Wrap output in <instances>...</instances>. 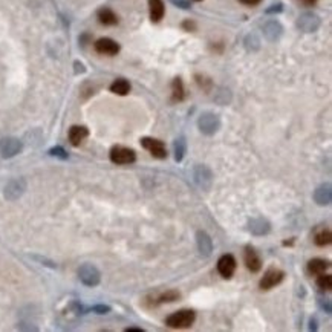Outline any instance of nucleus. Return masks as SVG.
I'll return each mask as SVG.
<instances>
[{
	"label": "nucleus",
	"instance_id": "25",
	"mask_svg": "<svg viewBox=\"0 0 332 332\" xmlns=\"http://www.w3.org/2000/svg\"><path fill=\"white\" fill-rule=\"evenodd\" d=\"M317 286H319L322 291H331V288H332V275L331 274H326V272H323V274H319L317 275Z\"/></svg>",
	"mask_w": 332,
	"mask_h": 332
},
{
	"label": "nucleus",
	"instance_id": "33",
	"mask_svg": "<svg viewBox=\"0 0 332 332\" xmlns=\"http://www.w3.org/2000/svg\"><path fill=\"white\" fill-rule=\"evenodd\" d=\"M294 245V238L291 241H283V246H293Z\"/></svg>",
	"mask_w": 332,
	"mask_h": 332
},
{
	"label": "nucleus",
	"instance_id": "7",
	"mask_svg": "<svg viewBox=\"0 0 332 332\" xmlns=\"http://www.w3.org/2000/svg\"><path fill=\"white\" fill-rule=\"evenodd\" d=\"M243 264H245L246 270L250 271V272H253V274H257L262 270V265H264V262H262V257L256 251L254 246L246 245L243 248Z\"/></svg>",
	"mask_w": 332,
	"mask_h": 332
},
{
	"label": "nucleus",
	"instance_id": "13",
	"mask_svg": "<svg viewBox=\"0 0 332 332\" xmlns=\"http://www.w3.org/2000/svg\"><path fill=\"white\" fill-rule=\"evenodd\" d=\"M195 181L199 184V187L209 190L211 187V181H213V175H211L210 169H207L205 165H199V167H196Z\"/></svg>",
	"mask_w": 332,
	"mask_h": 332
},
{
	"label": "nucleus",
	"instance_id": "26",
	"mask_svg": "<svg viewBox=\"0 0 332 332\" xmlns=\"http://www.w3.org/2000/svg\"><path fill=\"white\" fill-rule=\"evenodd\" d=\"M49 155L51 156H55V158H60V159H66L67 158V151L63 149V147H52L51 150H49Z\"/></svg>",
	"mask_w": 332,
	"mask_h": 332
},
{
	"label": "nucleus",
	"instance_id": "27",
	"mask_svg": "<svg viewBox=\"0 0 332 332\" xmlns=\"http://www.w3.org/2000/svg\"><path fill=\"white\" fill-rule=\"evenodd\" d=\"M196 81H198V85H199L202 89H205V91H209V89L211 88V81H210V78H207V77H204V75H196Z\"/></svg>",
	"mask_w": 332,
	"mask_h": 332
},
{
	"label": "nucleus",
	"instance_id": "28",
	"mask_svg": "<svg viewBox=\"0 0 332 332\" xmlns=\"http://www.w3.org/2000/svg\"><path fill=\"white\" fill-rule=\"evenodd\" d=\"M92 311L96 312V314H107V312H110V306H106V305H96V306L92 308Z\"/></svg>",
	"mask_w": 332,
	"mask_h": 332
},
{
	"label": "nucleus",
	"instance_id": "16",
	"mask_svg": "<svg viewBox=\"0 0 332 332\" xmlns=\"http://www.w3.org/2000/svg\"><path fill=\"white\" fill-rule=\"evenodd\" d=\"M67 136H69V141H71V144L77 147L89 136V130L85 126H72L71 129H69Z\"/></svg>",
	"mask_w": 332,
	"mask_h": 332
},
{
	"label": "nucleus",
	"instance_id": "14",
	"mask_svg": "<svg viewBox=\"0 0 332 332\" xmlns=\"http://www.w3.org/2000/svg\"><path fill=\"white\" fill-rule=\"evenodd\" d=\"M219 127V121L216 118V115H202L199 120V129L202 133L205 135H213Z\"/></svg>",
	"mask_w": 332,
	"mask_h": 332
},
{
	"label": "nucleus",
	"instance_id": "21",
	"mask_svg": "<svg viewBox=\"0 0 332 332\" xmlns=\"http://www.w3.org/2000/svg\"><path fill=\"white\" fill-rule=\"evenodd\" d=\"M98 20L104 26H114V25L118 23V16H117V14L112 9L103 8V9L98 11Z\"/></svg>",
	"mask_w": 332,
	"mask_h": 332
},
{
	"label": "nucleus",
	"instance_id": "34",
	"mask_svg": "<svg viewBox=\"0 0 332 332\" xmlns=\"http://www.w3.org/2000/svg\"><path fill=\"white\" fill-rule=\"evenodd\" d=\"M196 2H201V0H196Z\"/></svg>",
	"mask_w": 332,
	"mask_h": 332
},
{
	"label": "nucleus",
	"instance_id": "23",
	"mask_svg": "<svg viewBox=\"0 0 332 332\" xmlns=\"http://www.w3.org/2000/svg\"><path fill=\"white\" fill-rule=\"evenodd\" d=\"M314 199L319 205H328L331 204V187L329 185H322L317 188L314 193Z\"/></svg>",
	"mask_w": 332,
	"mask_h": 332
},
{
	"label": "nucleus",
	"instance_id": "30",
	"mask_svg": "<svg viewBox=\"0 0 332 332\" xmlns=\"http://www.w3.org/2000/svg\"><path fill=\"white\" fill-rule=\"evenodd\" d=\"M239 2L245 6H257L262 0H239Z\"/></svg>",
	"mask_w": 332,
	"mask_h": 332
},
{
	"label": "nucleus",
	"instance_id": "24",
	"mask_svg": "<svg viewBox=\"0 0 332 332\" xmlns=\"http://www.w3.org/2000/svg\"><path fill=\"white\" fill-rule=\"evenodd\" d=\"M185 151H187V143H185L184 138L181 136V138H178V140L175 141V161L181 162L184 159Z\"/></svg>",
	"mask_w": 332,
	"mask_h": 332
},
{
	"label": "nucleus",
	"instance_id": "29",
	"mask_svg": "<svg viewBox=\"0 0 332 332\" xmlns=\"http://www.w3.org/2000/svg\"><path fill=\"white\" fill-rule=\"evenodd\" d=\"M182 28H184L185 31H195L196 30V23L193 22V20H185L182 23Z\"/></svg>",
	"mask_w": 332,
	"mask_h": 332
},
{
	"label": "nucleus",
	"instance_id": "15",
	"mask_svg": "<svg viewBox=\"0 0 332 332\" xmlns=\"http://www.w3.org/2000/svg\"><path fill=\"white\" fill-rule=\"evenodd\" d=\"M149 12H150V20L153 23H159L164 19V14H165V6L162 0H149Z\"/></svg>",
	"mask_w": 332,
	"mask_h": 332
},
{
	"label": "nucleus",
	"instance_id": "22",
	"mask_svg": "<svg viewBox=\"0 0 332 332\" xmlns=\"http://www.w3.org/2000/svg\"><path fill=\"white\" fill-rule=\"evenodd\" d=\"M110 92L115 95H121V96L127 95L130 92V83L124 78H118L110 85Z\"/></svg>",
	"mask_w": 332,
	"mask_h": 332
},
{
	"label": "nucleus",
	"instance_id": "10",
	"mask_svg": "<svg viewBox=\"0 0 332 332\" xmlns=\"http://www.w3.org/2000/svg\"><path fill=\"white\" fill-rule=\"evenodd\" d=\"M25 190H26V181L23 178H16V179H11L6 184L3 195L8 201H17L25 193Z\"/></svg>",
	"mask_w": 332,
	"mask_h": 332
},
{
	"label": "nucleus",
	"instance_id": "19",
	"mask_svg": "<svg viewBox=\"0 0 332 332\" xmlns=\"http://www.w3.org/2000/svg\"><path fill=\"white\" fill-rule=\"evenodd\" d=\"M332 242V233L331 228L322 227L314 233V243L317 246H328Z\"/></svg>",
	"mask_w": 332,
	"mask_h": 332
},
{
	"label": "nucleus",
	"instance_id": "20",
	"mask_svg": "<svg viewBox=\"0 0 332 332\" xmlns=\"http://www.w3.org/2000/svg\"><path fill=\"white\" fill-rule=\"evenodd\" d=\"M172 101H175V103H181V101H184V98H185V88H184V83H182V80L181 78H175L173 81H172Z\"/></svg>",
	"mask_w": 332,
	"mask_h": 332
},
{
	"label": "nucleus",
	"instance_id": "32",
	"mask_svg": "<svg viewBox=\"0 0 332 332\" xmlns=\"http://www.w3.org/2000/svg\"><path fill=\"white\" fill-rule=\"evenodd\" d=\"M126 332H143V329L141 328H127Z\"/></svg>",
	"mask_w": 332,
	"mask_h": 332
},
{
	"label": "nucleus",
	"instance_id": "3",
	"mask_svg": "<svg viewBox=\"0 0 332 332\" xmlns=\"http://www.w3.org/2000/svg\"><path fill=\"white\" fill-rule=\"evenodd\" d=\"M109 158L117 165H130L136 161V151L126 146H114L109 151Z\"/></svg>",
	"mask_w": 332,
	"mask_h": 332
},
{
	"label": "nucleus",
	"instance_id": "11",
	"mask_svg": "<svg viewBox=\"0 0 332 332\" xmlns=\"http://www.w3.org/2000/svg\"><path fill=\"white\" fill-rule=\"evenodd\" d=\"M95 51L101 54V55H107V57H114L120 52V45L115 40L109 38V37H103L95 41Z\"/></svg>",
	"mask_w": 332,
	"mask_h": 332
},
{
	"label": "nucleus",
	"instance_id": "4",
	"mask_svg": "<svg viewBox=\"0 0 332 332\" xmlns=\"http://www.w3.org/2000/svg\"><path fill=\"white\" fill-rule=\"evenodd\" d=\"M285 279V271L280 270V268H275V267H270L264 275H262V279L259 282V288L262 291H270V289L275 288L277 285H280Z\"/></svg>",
	"mask_w": 332,
	"mask_h": 332
},
{
	"label": "nucleus",
	"instance_id": "12",
	"mask_svg": "<svg viewBox=\"0 0 332 332\" xmlns=\"http://www.w3.org/2000/svg\"><path fill=\"white\" fill-rule=\"evenodd\" d=\"M331 268V262L328 259H323V257H314L308 262L306 265V270L311 275H319V274H323L326 272L328 270Z\"/></svg>",
	"mask_w": 332,
	"mask_h": 332
},
{
	"label": "nucleus",
	"instance_id": "9",
	"mask_svg": "<svg viewBox=\"0 0 332 332\" xmlns=\"http://www.w3.org/2000/svg\"><path fill=\"white\" fill-rule=\"evenodd\" d=\"M22 149H23V144L17 138L8 136V138H3V140H0V156L5 159L19 155Z\"/></svg>",
	"mask_w": 332,
	"mask_h": 332
},
{
	"label": "nucleus",
	"instance_id": "2",
	"mask_svg": "<svg viewBox=\"0 0 332 332\" xmlns=\"http://www.w3.org/2000/svg\"><path fill=\"white\" fill-rule=\"evenodd\" d=\"M181 300V293L178 289H167V291L161 293H153L146 297L144 303L147 308H156L159 305H165V303H175Z\"/></svg>",
	"mask_w": 332,
	"mask_h": 332
},
{
	"label": "nucleus",
	"instance_id": "6",
	"mask_svg": "<svg viewBox=\"0 0 332 332\" xmlns=\"http://www.w3.org/2000/svg\"><path fill=\"white\" fill-rule=\"evenodd\" d=\"M141 146L156 159H165V158H167V155H169L165 144L161 140H156V138H149V136L143 138Z\"/></svg>",
	"mask_w": 332,
	"mask_h": 332
},
{
	"label": "nucleus",
	"instance_id": "1",
	"mask_svg": "<svg viewBox=\"0 0 332 332\" xmlns=\"http://www.w3.org/2000/svg\"><path fill=\"white\" fill-rule=\"evenodd\" d=\"M196 322V312L191 309H181L170 314L165 319V325L172 329H187Z\"/></svg>",
	"mask_w": 332,
	"mask_h": 332
},
{
	"label": "nucleus",
	"instance_id": "17",
	"mask_svg": "<svg viewBox=\"0 0 332 332\" xmlns=\"http://www.w3.org/2000/svg\"><path fill=\"white\" fill-rule=\"evenodd\" d=\"M196 242H198V248H199L201 254H204V256H210L211 254V251H213V241L205 231H198Z\"/></svg>",
	"mask_w": 332,
	"mask_h": 332
},
{
	"label": "nucleus",
	"instance_id": "8",
	"mask_svg": "<svg viewBox=\"0 0 332 332\" xmlns=\"http://www.w3.org/2000/svg\"><path fill=\"white\" fill-rule=\"evenodd\" d=\"M238 270V262H236V257L233 254H224L220 256L219 260H217V272L220 274V277L222 279H227L230 280L234 272Z\"/></svg>",
	"mask_w": 332,
	"mask_h": 332
},
{
	"label": "nucleus",
	"instance_id": "5",
	"mask_svg": "<svg viewBox=\"0 0 332 332\" xmlns=\"http://www.w3.org/2000/svg\"><path fill=\"white\" fill-rule=\"evenodd\" d=\"M78 279L83 285L93 288L100 283L101 274H100L98 270H96V267H93L92 264H83L78 268Z\"/></svg>",
	"mask_w": 332,
	"mask_h": 332
},
{
	"label": "nucleus",
	"instance_id": "18",
	"mask_svg": "<svg viewBox=\"0 0 332 332\" xmlns=\"http://www.w3.org/2000/svg\"><path fill=\"white\" fill-rule=\"evenodd\" d=\"M271 230V225L267 219H253L250 222V231L253 234H256V236H264V234H268Z\"/></svg>",
	"mask_w": 332,
	"mask_h": 332
},
{
	"label": "nucleus",
	"instance_id": "31",
	"mask_svg": "<svg viewBox=\"0 0 332 332\" xmlns=\"http://www.w3.org/2000/svg\"><path fill=\"white\" fill-rule=\"evenodd\" d=\"M300 2L305 6H314L317 3V0H300Z\"/></svg>",
	"mask_w": 332,
	"mask_h": 332
}]
</instances>
